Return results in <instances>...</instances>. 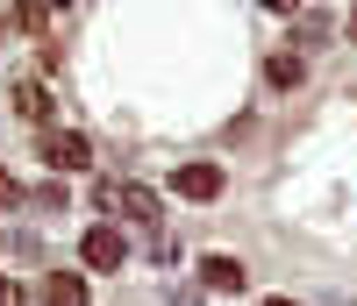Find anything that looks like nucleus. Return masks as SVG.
Here are the masks:
<instances>
[{"label":"nucleus","instance_id":"nucleus-1","mask_svg":"<svg viewBox=\"0 0 357 306\" xmlns=\"http://www.w3.org/2000/svg\"><path fill=\"white\" fill-rule=\"evenodd\" d=\"M36 150H43V164H50V171H86V164H93V143H86L79 129H43Z\"/></svg>","mask_w":357,"mask_h":306},{"label":"nucleus","instance_id":"nucleus-2","mask_svg":"<svg viewBox=\"0 0 357 306\" xmlns=\"http://www.w3.org/2000/svg\"><path fill=\"white\" fill-rule=\"evenodd\" d=\"M79 257H86V271H114V264L129 257V250H122V228H107V221L86 228V235H79Z\"/></svg>","mask_w":357,"mask_h":306},{"label":"nucleus","instance_id":"nucleus-3","mask_svg":"<svg viewBox=\"0 0 357 306\" xmlns=\"http://www.w3.org/2000/svg\"><path fill=\"white\" fill-rule=\"evenodd\" d=\"M172 193L178 200H222V164H178L172 171Z\"/></svg>","mask_w":357,"mask_h":306},{"label":"nucleus","instance_id":"nucleus-4","mask_svg":"<svg viewBox=\"0 0 357 306\" xmlns=\"http://www.w3.org/2000/svg\"><path fill=\"white\" fill-rule=\"evenodd\" d=\"M8 100H15V114H22V121H50V86H43L36 72H22Z\"/></svg>","mask_w":357,"mask_h":306},{"label":"nucleus","instance_id":"nucleus-5","mask_svg":"<svg viewBox=\"0 0 357 306\" xmlns=\"http://www.w3.org/2000/svg\"><path fill=\"white\" fill-rule=\"evenodd\" d=\"M43 306H86V278H72V271H50V278H43Z\"/></svg>","mask_w":357,"mask_h":306},{"label":"nucleus","instance_id":"nucleus-6","mask_svg":"<svg viewBox=\"0 0 357 306\" xmlns=\"http://www.w3.org/2000/svg\"><path fill=\"white\" fill-rule=\"evenodd\" d=\"M200 278L215 285V292H243V264H236V257H207V264H200Z\"/></svg>","mask_w":357,"mask_h":306},{"label":"nucleus","instance_id":"nucleus-7","mask_svg":"<svg viewBox=\"0 0 357 306\" xmlns=\"http://www.w3.org/2000/svg\"><path fill=\"white\" fill-rule=\"evenodd\" d=\"M114 207H122L129 221H158V193H151V186H122V193H114Z\"/></svg>","mask_w":357,"mask_h":306},{"label":"nucleus","instance_id":"nucleus-8","mask_svg":"<svg viewBox=\"0 0 357 306\" xmlns=\"http://www.w3.org/2000/svg\"><path fill=\"white\" fill-rule=\"evenodd\" d=\"M264 86H272V93H293V86H301V57H272V65H264Z\"/></svg>","mask_w":357,"mask_h":306},{"label":"nucleus","instance_id":"nucleus-9","mask_svg":"<svg viewBox=\"0 0 357 306\" xmlns=\"http://www.w3.org/2000/svg\"><path fill=\"white\" fill-rule=\"evenodd\" d=\"M36 207H50V214H57V207H72V193H65V186L50 178V186H36Z\"/></svg>","mask_w":357,"mask_h":306},{"label":"nucleus","instance_id":"nucleus-10","mask_svg":"<svg viewBox=\"0 0 357 306\" xmlns=\"http://www.w3.org/2000/svg\"><path fill=\"white\" fill-rule=\"evenodd\" d=\"M8 207H22V186H15V171H0V214Z\"/></svg>","mask_w":357,"mask_h":306},{"label":"nucleus","instance_id":"nucleus-11","mask_svg":"<svg viewBox=\"0 0 357 306\" xmlns=\"http://www.w3.org/2000/svg\"><path fill=\"white\" fill-rule=\"evenodd\" d=\"M0 306H22V285L15 278H0Z\"/></svg>","mask_w":357,"mask_h":306},{"label":"nucleus","instance_id":"nucleus-12","mask_svg":"<svg viewBox=\"0 0 357 306\" xmlns=\"http://www.w3.org/2000/svg\"><path fill=\"white\" fill-rule=\"evenodd\" d=\"M0 36H15V8H0Z\"/></svg>","mask_w":357,"mask_h":306},{"label":"nucleus","instance_id":"nucleus-13","mask_svg":"<svg viewBox=\"0 0 357 306\" xmlns=\"http://www.w3.org/2000/svg\"><path fill=\"white\" fill-rule=\"evenodd\" d=\"M264 306H293V299H264Z\"/></svg>","mask_w":357,"mask_h":306}]
</instances>
